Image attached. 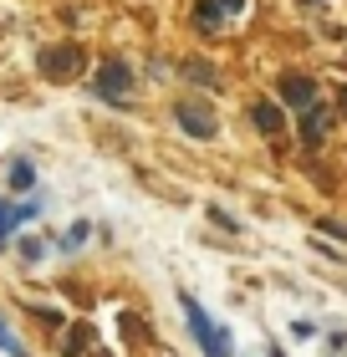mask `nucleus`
<instances>
[{"mask_svg":"<svg viewBox=\"0 0 347 357\" xmlns=\"http://www.w3.org/2000/svg\"><path fill=\"white\" fill-rule=\"evenodd\" d=\"M10 235V204H0V240Z\"/></svg>","mask_w":347,"mask_h":357,"instance_id":"16","label":"nucleus"},{"mask_svg":"<svg viewBox=\"0 0 347 357\" xmlns=\"http://www.w3.org/2000/svg\"><path fill=\"white\" fill-rule=\"evenodd\" d=\"M179 306H184V321H189L194 342L205 347V357H230V332H225V327H214V321L205 317V306L194 301L189 291H184V296H179Z\"/></svg>","mask_w":347,"mask_h":357,"instance_id":"1","label":"nucleus"},{"mask_svg":"<svg viewBox=\"0 0 347 357\" xmlns=\"http://www.w3.org/2000/svg\"><path fill=\"white\" fill-rule=\"evenodd\" d=\"M41 255H46L41 240H21V261H41Z\"/></svg>","mask_w":347,"mask_h":357,"instance_id":"12","label":"nucleus"},{"mask_svg":"<svg viewBox=\"0 0 347 357\" xmlns=\"http://www.w3.org/2000/svg\"><path fill=\"white\" fill-rule=\"evenodd\" d=\"M31 184H36V169H31L26 158H21V164H10V189H31Z\"/></svg>","mask_w":347,"mask_h":357,"instance_id":"9","label":"nucleus"},{"mask_svg":"<svg viewBox=\"0 0 347 357\" xmlns=\"http://www.w3.org/2000/svg\"><path fill=\"white\" fill-rule=\"evenodd\" d=\"M82 240H87V225H72V230H67V240H61V245L72 250V245H82Z\"/></svg>","mask_w":347,"mask_h":357,"instance_id":"14","label":"nucleus"},{"mask_svg":"<svg viewBox=\"0 0 347 357\" xmlns=\"http://www.w3.org/2000/svg\"><path fill=\"white\" fill-rule=\"evenodd\" d=\"M251 123L260 128V133H281V107L276 102H256L251 107Z\"/></svg>","mask_w":347,"mask_h":357,"instance_id":"7","label":"nucleus"},{"mask_svg":"<svg viewBox=\"0 0 347 357\" xmlns=\"http://www.w3.org/2000/svg\"><path fill=\"white\" fill-rule=\"evenodd\" d=\"M214 6H220V15H225V10H230V15H235V10L245 6V0H214Z\"/></svg>","mask_w":347,"mask_h":357,"instance_id":"17","label":"nucleus"},{"mask_svg":"<svg viewBox=\"0 0 347 357\" xmlns=\"http://www.w3.org/2000/svg\"><path fill=\"white\" fill-rule=\"evenodd\" d=\"M0 352H10V357H26V347L10 337V327H6V321H0Z\"/></svg>","mask_w":347,"mask_h":357,"instance_id":"11","label":"nucleus"},{"mask_svg":"<svg viewBox=\"0 0 347 357\" xmlns=\"http://www.w3.org/2000/svg\"><path fill=\"white\" fill-rule=\"evenodd\" d=\"M36 67H41V77H52V82L57 77H77L82 72V52L77 46H52V52H41Z\"/></svg>","mask_w":347,"mask_h":357,"instance_id":"2","label":"nucleus"},{"mask_svg":"<svg viewBox=\"0 0 347 357\" xmlns=\"http://www.w3.org/2000/svg\"><path fill=\"white\" fill-rule=\"evenodd\" d=\"M174 118H179V128H184V133H194V138H214V112H209L205 102H179Z\"/></svg>","mask_w":347,"mask_h":357,"instance_id":"3","label":"nucleus"},{"mask_svg":"<svg viewBox=\"0 0 347 357\" xmlns=\"http://www.w3.org/2000/svg\"><path fill=\"white\" fill-rule=\"evenodd\" d=\"M337 352H347V332H337V337H332V357H337Z\"/></svg>","mask_w":347,"mask_h":357,"instance_id":"18","label":"nucleus"},{"mask_svg":"<svg viewBox=\"0 0 347 357\" xmlns=\"http://www.w3.org/2000/svg\"><path fill=\"white\" fill-rule=\"evenodd\" d=\"M327 123H332V112H327V107H311L302 118V143H307V149H317V143L327 138Z\"/></svg>","mask_w":347,"mask_h":357,"instance_id":"6","label":"nucleus"},{"mask_svg":"<svg viewBox=\"0 0 347 357\" xmlns=\"http://www.w3.org/2000/svg\"><path fill=\"white\" fill-rule=\"evenodd\" d=\"M194 21H200L205 31H214L220 26V6H214V0H194Z\"/></svg>","mask_w":347,"mask_h":357,"instance_id":"8","label":"nucleus"},{"mask_svg":"<svg viewBox=\"0 0 347 357\" xmlns=\"http://www.w3.org/2000/svg\"><path fill=\"white\" fill-rule=\"evenodd\" d=\"M342 112H347V87H342Z\"/></svg>","mask_w":347,"mask_h":357,"instance_id":"19","label":"nucleus"},{"mask_svg":"<svg viewBox=\"0 0 347 357\" xmlns=\"http://www.w3.org/2000/svg\"><path fill=\"white\" fill-rule=\"evenodd\" d=\"M41 209H36V199H21V204H10V225H26V220H36Z\"/></svg>","mask_w":347,"mask_h":357,"instance_id":"10","label":"nucleus"},{"mask_svg":"<svg viewBox=\"0 0 347 357\" xmlns=\"http://www.w3.org/2000/svg\"><path fill=\"white\" fill-rule=\"evenodd\" d=\"M128 82H133V77H128L123 61H103V67H97V97L123 102V97H128Z\"/></svg>","mask_w":347,"mask_h":357,"instance_id":"4","label":"nucleus"},{"mask_svg":"<svg viewBox=\"0 0 347 357\" xmlns=\"http://www.w3.org/2000/svg\"><path fill=\"white\" fill-rule=\"evenodd\" d=\"M311 97H317V82H311V77H281V102L311 107Z\"/></svg>","mask_w":347,"mask_h":357,"instance_id":"5","label":"nucleus"},{"mask_svg":"<svg viewBox=\"0 0 347 357\" xmlns=\"http://www.w3.org/2000/svg\"><path fill=\"white\" fill-rule=\"evenodd\" d=\"M322 235H337V240H342V245H347V230H342V225H337V220H322Z\"/></svg>","mask_w":347,"mask_h":357,"instance_id":"15","label":"nucleus"},{"mask_svg":"<svg viewBox=\"0 0 347 357\" xmlns=\"http://www.w3.org/2000/svg\"><path fill=\"white\" fill-rule=\"evenodd\" d=\"M184 72H189V77H200V82H214V72L205 67V61H184Z\"/></svg>","mask_w":347,"mask_h":357,"instance_id":"13","label":"nucleus"}]
</instances>
